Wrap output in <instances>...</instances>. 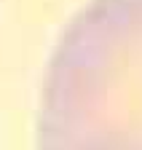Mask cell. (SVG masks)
Listing matches in <instances>:
<instances>
[{"label": "cell", "instance_id": "cell-1", "mask_svg": "<svg viewBox=\"0 0 142 150\" xmlns=\"http://www.w3.org/2000/svg\"><path fill=\"white\" fill-rule=\"evenodd\" d=\"M40 150H142V0H91L51 56Z\"/></svg>", "mask_w": 142, "mask_h": 150}]
</instances>
